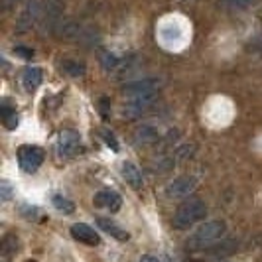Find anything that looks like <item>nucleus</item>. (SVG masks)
<instances>
[{
  "instance_id": "nucleus-22",
  "label": "nucleus",
  "mask_w": 262,
  "mask_h": 262,
  "mask_svg": "<svg viewBox=\"0 0 262 262\" xmlns=\"http://www.w3.org/2000/svg\"><path fill=\"white\" fill-rule=\"evenodd\" d=\"M103 136H105L106 144H108L111 148H113V150H115V152H117L118 144H117V140H115V134H113V132H108V130H103Z\"/></svg>"
},
{
  "instance_id": "nucleus-27",
  "label": "nucleus",
  "mask_w": 262,
  "mask_h": 262,
  "mask_svg": "<svg viewBox=\"0 0 262 262\" xmlns=\"http://www.w3.org/2000/svg\"><path fill=\"white\" fill-rule=\"evenodd\" d=\"M140 262H160L158 258H154V256H150V254H144L142 258H140Z\"/></svg>"
},
{
  "instance_id": "nucleus-24",
  "label": "nucleus",
  "mask_w": 262,
  "mask_h": 262,
  "mask_svg": "<svg viewBox=\"0 0 262 262\" xmlns=\"http://www.w3.org/2000/svg\"><path fill=\"white\" fill-rule=\"evenodd\" d=\"M14 53H16V55H22V57H26V59H30V57L34 55V52H32V50H26V48H16Z\"/></svg>"
},
{
  "instance_id": "nucleus-5",
  "label": "nucleus",
  "mask_w": 262,
  "mask_h": 262,
  "mask_svg": "<svg viewBox=\"0 0 262 262\" xmlns=\"http://www.w3.org/2000/svg\"><path fill=\"white\" fill-rule=\"evenodd\" d=\"M41 14L43 12H41V4H39V0H30L26 6H24V10L20 12L18 20H16V30H18L20 34L28 32V30L41 18Z\"/></svg>"
},
{
  "instance_id": "nucleus-1",
  "label": "nucleus",
  "mask_w": 262,
  "mask_h": 262,
  "mask_svg": "<svg viewBox=\"0 0 262 262\" xmlns=\"http://www.w3.org/2000/svg\"><path fill=\"white\" fill-rule=\"evenodd\" d=\"M207 217V205L199 197H187L184 203L176 209L173 215V227L176 229H187L191 225L199 223Z\"/></svg>"
},
{
  "instance_id": "nucleus-17",
  "label": "nucleus",
  "mask_w": 262,
  "mask_h": 262,
  "mask_svg": "<svg viewBox=\"0 0 262 262\" xmlns=\"http://www.w3.org/2000/svg\"><path fill=\"white\" fill-rule=\"evenodd\" d=\"M0 117H2V122L8 130H14L18 126V117H16V111H12V106H8L6 103L0 108Z\"/></svg>"
},
{
  "instance_id": "nucleus-15",
  "label": "nucleus",
  "mask_w": 262,
  "mask_h": 262,
  "mask_svg": "<svg viewBox=\"0 0 262 262\" xmlns=\"http://www.w3.org/2000/svg\"><path fill=\"white\" fill-rule=\"evenodd\" d=\"M256 2L258 0H217V6L227 12H241V10H249Z\"/></svg>"
},
{
  "instance_id": "nucleus-29",
  "label": "nucleus",
  "mask_w": 262,
  "mask_h": 262,
  "mask_svg": "<svg viewBox=\"0 0 262 262\" xmlns=\"http://www.w3.org/2000/svg\"><path fill=\"white\" fill-rule=\"evenodd\" d=\"M26 262H36V260H26Z\"/></svg>"
},
{
  "instance_id": "nucleus-7",
  "label": "nucleus",
  "mask_w": 262,
  "mask_h": 262,
  "mask_svg": "<svg viewBox=\"0 0 262 262\" xmlns=\"http://www.w3.org/2000/svg\"><path fill=\"white\" fill-rule=\"evenodd\" d=\"M195 189V178L191 176H182V178H176L168 187H166V195L170 199H182L187 197L191 191Z\"/></svg>"
},
{
  "instance_id": "nucleus-12",
  "label": "nucleus",
  "mask_w": 262,
  "mask_h": 262,
  "mask_svg": "<svg viewBox=\"0 0 262 262\" xmlns=\"http://www.w3.org/2000/svg\"><path fill=\"white\" fill-rule=\"evenodd\" d=\"M97 225H99V227L105 231L106 235H111L113 238L120 241V243H126V241L130 238L128 231H124L122 227H118L113 219H106V217H97Z\"/></svg>"
},
{
  "instance_id": "nucleus-11",
  "label": "nucleus",
  "mask_w": 262,
  "mask_h": 262,
  "mask_svg": "<svg viewBox=\"0 0 262 262\" xmlns=\"http://www.w3.org/2000/svg\"><path fill=\"white\" fill-rule=\"evenodd\" d=\"M120 170H122V178H124V182L130 185L132 189H142L144 180H142V171L138 170V166H134L132 162H122Z\"/></svg>"
},
{
  "instance_id": "nucleus-8",
  "label": "nucleus",
  "mask_w": 262,
  "mask_h": 262,
  "mask_svg": "<svg viewBox=\"0 0 262 262\" xmlns=\"http://www.w3.org/2000/svg\"><path fill=\"white\" fill-rule=\"evenodd\" d=\"M61 12H63V8H61L59 2H55V0L50 2L48 8L41 14V30H43V32H53V30H57V26L61 24Z\"/></svg>"
},
{
  "instance_id": "nucleus-25",
  "label": "nucleus",
  "mask_w": 262,
  "mask_h": 262,
  "mask_svg": "<svg viewBox=\"0 0 262 262\" xmlns=\"http://www.w3.org/2000/svg\"><path fill=\"white\" fill-rule=\"evenodd\" d=\"M0 189H2V199L6 201V199L10 197V185H8V182H2V185H0Z\"/></svg>"
},
{
  "instance_id": "nucleus-14",
  "label": "nucleus",
  "mask_w": 262,
  "mask_h": 262,
  "mask_svg": "<svg viewBox=\"0 0 262 262\" xmlns=\"http://www.w3.org/2000/svg\"><path fill=\"white\" fill-rule=\"evenodd\" d=\"M134 140L138 144H156L158 140H160V134H158V130L154 126L142 124V126H138L136 132H134Z\"/></svg>"
},
{
  "instance_id": "nucleus-28",
  "label": "nucleus",
  "mask_w": 262,
  "mask_h": 262,
  "mask_svg": "<svg viewBox=\"0 0 262 262\" xmlns=\"http://www.w3.org/2000/svg\"><path fill=\"white\" fill-rule=\"evenodd\" d=\"M258 50H260V53H262V36H260V39H258Z\"/></svg>"
},
{
  "instance_id": "nucleus-23",
  "label": "nucleus",
  "mask_w": 262,
  "mask_h": 262,
  "mask_svg": "<svg viewBox=\"0 0 262 262\" xmlns=\"http://www.w3.org/2000/svg\"><path fill=\"white\" fill-rule=\"evenodd\" d=\"M193 146H184V148H180L178 152H176V156H180L182 160H185V158H191V154H193Z\"/></svg>"
},
{
  "instance_id": "nucleus-19",
  "label": "nucleus",
  "mask_w": 262,
  "mask_h": 262,
  "mask_svg": "<svg viewBox=\"0 0 262 262\" xmlns=\"http://www.w3.org/2000/svg\"><path fill=\"white\" fill-rule=\"evenodd\" d=\"M53 205H55V209L66 213V215L75 211V205H73L69 199H66V197H61V195H53Z\"/></svg>"
},
{
  "instance_id": "nucleus-10",
  "label": "nucleus",
  "mask_w": 262,
  "mask_h": 262,
  "mask_svg": "<svg viewBox=\"0 0 262 262\" xmlns=\"http://www.w3.org/2000/svg\"><path fill=\"white\" fill-rule=\"evenodd\" d=\"M71 235L75 241L83 243V245H89V247H97L101 243V236L93 231L89 225L85 223H75L71 227Z\"/></svg>"
},
{
  "instance_id": "nucleus-4",
  "label": "nucleus",
  "mask_w": 262,
  "mask_h": 262,
  "mask_svg": "<svg viewBox=\"0 0 262 262\" xmlns=\"http://www.w3.org/2000/svg\"><path fill=\"white\" fill-rule=\"evenodd\" d=\"M18 162H20V168L22 170L32 173V171H36L41 166L43 152H41V148H38V146H32V144L20 146L18 148Z\"/></svg>"
},
{
  "instance_id": "nucleus-26",
  "label": "nucleus",
  "mask_w": 262,
  "mask_h": 262,
  "mask_svg": "<svg viewBox=\"0 0 262 262\" xmlns=\"http://www.w3.org/2000/svg\"><path fill=\"white\" fill-rule=\"evenodd\" d=\"M18 0H2V10H10Z\"/></svg>"
},
{
  "instance_id": "nucleus-16",
  "label": "nucleus",
  "mask_w": 262,
  "mask_h": 262,
  "mask_svg": "<svg viewBox=\"0 0 262 262\" xmlns=\"http://www.w3.org/2000/svg\"><path fill=\"white\" fill-rule=\"evenodd\" d=\"M61 69H63V73L69 75V77H83L87 73L85 63H81L77 59H63L61 61Z\"/></svg>"
},
{
  "instance_id": "nucleus-2",
  "label": "nucleus",
  "mask_w": 262,
  "mask_h": 262,
  "mask_svg": "<svg viewBox=\"0 0 262 262\" xmlns=\"http://www.w3.org/2000/svg\"><path fill=\"white\" fill-rule=\"evenodd\" d=\"M225 231H227V225H225L223 221H207V223L199 225V229L189 236L187 247L191 250L207 249V247L215 245L217 241L223 238Z\"/></svg>"
},
{
  "instance_id": "nucleus-3",
  "label": "nucleus",
  "mask_w": 262,
  "mask_h": 262,
  "mask_svg": "<svg viewBox=\"0 0 262 262\" xmlns=\"http://www.w3.org/2000/svg\"><path fill=\"white\" fill-rule=\"evenodd\" d=\"M162 87V81L156 77H144L130 81L126 85H122V95L130 97V99H138V97H148V95H158Z\"/></svg>"
},
{
  "instance_id": "nucleus-20",
  "label": "nucleus",
  "mask_w": 262,
  "mask_h": 262,
  "mask_svg": "<svg viewBox=\"0 0 262 262\" xmlns=\"http://www.w3.org/2000/svg\"><path fill=\"white\" fill-rule=\"evenodd\" d=\"M16 249H18V238H16V236L8 235L2 241V252H4V254H10V252H14Z\"/></svg>"
},
{
  "instance_id": "nucleus-13",
  "label": "nucleus",
  "mask_w": 262,
  "mask_h": 262,
  "mask_svg": "<svg viewBox=\"0 0 262 262\" xmlns=\"http://www.w3.org/2000/svg\"><path fill=\"white\" fill-rule=\"evenodd\" d=\"M41 81H43V73H41L39 67H26L22 71V85H24L26 91H36L41 85Z\"/></svg>"
},
{
  "instance_id": "nucleus-21",
  "label": "nucleus",
  "mask_w": 262,
  "mask_h": 262,
  "mask_svg": "<svg viewBox=\"0 0 262 262\" xmlns=\"http://www.w3.org/2000/svg\"><path fill=\"white\" fill-rule=\"evenodd\" d=\"M118 63H120V61H118L115 55H111V53H105V55H103V67H105L106 71H108V69H117Z\"/></svg>"
},
{
  "instance_id": "nucleus-18",
  "label": "nucleus",
  "mask_w": 262,
  "mask_h": 262,
  "mask_svg": "<svg viewBox=\"0 0 262 262\" xmlns=\"http://www.w3.org/2000/svg\"><path fill=\"white\" fill-rule=\"evenodd\" d=\"M236 249V241H225L223 245H219V247H213L209 250V256L211 258H219V256H227V254H231L233 250Z\"/></svg>"
},
{
  "instance_id": "nucleus-6",
  "label": "nucleus",
  "mask_w": 262,
  "mask_h": 262,
  "mask_svg": "<svg viewBox=\"0 0 262 262\" xmlns=\"http://www.w3.org/2000/svg\"><path fill=\"white\" fill-rule=\"evenodd\" d=\"M81 148V136L75 130H63L57 140V154L63 158L75 156Z\"/></svg>"
},
{
  "instance_id": "nucleus-9",
  "label": "nucleus",
  "mask_w": 262,
  "mask_h": 262,
  "mask_svg": "<svg viewBox=\"0 0 262 262\" xmlns=\"http://www.w3.org/2000/svg\"><path fill=\"white\" fill-rule=\"evenodd\" d=\"M93 203H95L97 207H105V209H108L111 213H117V211L120 209V205H122V197L118 195L117 191H113V189H103V191L95 193Z\"/></svg>"
}]
</instances>
